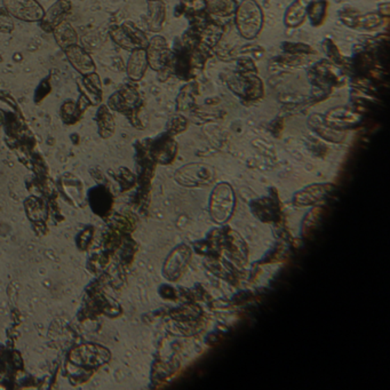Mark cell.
<instances>
[{"label": "cell", "instance_id": "d6986e66", "mask_svg": "<svg viewBox=\"0 0 390 390\" xmlns=\"http://www.w3.org/2000/svg\"><path fill=\"white\" fill-rule=\"evenodd\" d=\"M314 72L316 74L317 81H320L323 85L340 84L341 76L339 74L336 65L329 61H320L318 65H315Z\"/></svg>", "mask_w": 390, "mask_h": 390}, {"label": "cell", "instance_id": "5b68a950", "mask_svg": "<svg viewBox=\"0 0 390 390\" xmlns=\"http://www.w3.org/2000/svg\"><path fill=\"white\" fill-rule=\"evenodd\" d=\"M193 258V251L191 247L181 244L177 246L173 251L170 253L164 267H163V275L168 282H177L184 276L187 270L188 266L190 263Z\"/></svg>", "mask_w": 390, "mask_h": 390}, {"label": "cell", "instance_id": "52a82bcc", "mask_svg": "<svg viewBox=\"0 0 390 390\" xmlns=\"http://www.w3.org/2000/svg\"><path fill=\"white\" fill-rule=\"evenodd\" d=\"M334 191L333 184H315L307 186L293 196L294 205L299 207L316 206L327 200Z\"/></svg>", "mask_w": 390, "mask_h": 390}, {"label": "cell", "instance_id": "7402d4cb", "mask_svg": "<svg viewBox=\"0 0 390 390\" xmlns=\"http://www.w3.org/2000/svg\"><path fill=\"white\" fill-rule=\"evenodd\" d=\"M329 3L326 0H314L307 10V17L314 26H322L327 15Z\"/></svg>", "mask_w": 390, "mask_h": 390}, {"label": "cell", "instance_id": "44dd1931", "mask_svg": "<svg viewBox=\"0 0 390 390\" xmlns=\"http://www.w3.org/2000/svg\"><path fill=\"white\" fill-rule=\"evenodd\" d=\"M200 316H202V310H200V307L193 304V303H188L187 306L177 308L172 313V317L182 325L193 324V323L198 320Z\"/></svg>", "mask_w": 390, "mask_h": 390}, {"label": "cell", "instance_id": "484cf974", "mask_svg": "<svg viewBox=\"0 0 390 390\" xmlns=\"http://www.w3.org/2000/svg\"><path fill=\"white\" fill-rule=\"evenodd\" d=\"M352 26L357 29L371 30L380 26L382 19L377 14H366L364 17L352 19Z\"/></svg>", "mask_w": 390, "mask_h": 390}, {"label": "cell", "instance_id": "4316f807", "mask_svg": "<svg viewBox=\"0 0 390 390\" xmlns=\"http://www.w3.org/2000/svg\"><path fill=\"white\" fill-rule=\"evenodd\" d=\"M152 5L150 7L152 12V29L154 31H159L165 19V7L163 3L159 1H152Z\"/></svg>", "mask_w": 390, "mask_h": 390}, {"label": "cell", "instance_id": "7a4b0ae2", "mask_svg": "<svg viewBox=\"0 0 390 390\" xmlns=\"http://www.w3.org/2000/svg\"><path fill=\"white\" fill-rule=\"evenodd\" d=\"M236 196L231 186L226 182L216 184L212 190L209 211L213 221L219 225L228 222L235 212Z\"/></svg>", "mask_w": 390, "mask_h": 390}, {"label": "cell", "instance_id": "cb8c5ba5", "mask_svg": "<svg viewBox=\"0 0 390 390\" xmlns=\"http://www.w3.org/2000/svg\"><path fill=\"white\" fill-rule=\"evenodd\" d=\"M323 209L322 207H314L313 210L310 211L304 219H303L302 227H301V235L302 237H307L310 235V232L313 231L317 227L320 216H322Z\"/></svg>", "mask_w": 390, "mask_h": 390}, {"label": "cell", "instance_id": "7c38bea8", "mask_svg": "<svg viewBox=\"0 0 390 390\" xmlns=\"http://www.w3.org/2000/svg\"><path fill=\"white\" fill-rule=\"evenodd\" d=\"M252 213L263 222H276L281 219V207L271 197L255 200L251 205Z\"/></svg>", "mask_w": 390, "mask_h": 390}, {"label": "cell", "instance_id": "603a6c76", "mask_svg": "<svg viewBox=\"0 0 390 390\" xmlns=\"http://www.w3.org/2000/svg\"><path fill=\"white\" fill-rule=\"evenodd\" d=\"M90 203H92V209H94L95 212L102 214L108 212L111 207V197L104 188H97L90 194Z\"/></svg>", "mask_w": 390, "mask_h": 390}, {"label": "cell", "instance_id": "277c9868", "mask_svg": "<svg viewBox=\"0 0 390 390\" xmlns=\"http://www.w3.org/2000/svg\"><path fill=\"white\" fill-rule=\"evenodd\" d=\"M177 184L186 188L206 187L216 179V172L211 165L204 163H190L175 171Z\"/></svg>", "mask_w": 390, "mask_h": 390}, {"label": "cell", "instance_id": "836d02e7", "mask_svg": "<svg viewBox=\"0 0 390 390\" xmlns=\"http://www.w3.org/2000/svg\"><path fill=\"white\" fill-rule=\"evenodd\" d=\"M150 1H159V0H150Z\"/></svg>", "mask_w": 390, "mask_h": 390}, {"label": "cell", "instance_id": "1f68e13d", "mask_svg": "<svg viewBox=\"0 0 390 390\" xmlns=\"http://www.w3.org/2000/svg\"><path fill=\"white\" fill-rule=\"evenodd\" d=\"M285 51L289 53H313V49L308 45H303V44H292V42H287L284 44Z\"/></svg>", "mask_w": 390, "mask_h": 390}, {"label": "cell", "instance_id": "30bf717a", "mask_svg": "<svg viewBox=\"0 0 390 390\" xmlns=\"http://www.w3.org/2000/svg\"><path fill=\"white\" fill-rule=\"evenodd\" d=\"M5 5L10 14L24 21H37L44 15L42 7L35 0H5Z\"/></svg>", "mask_w": 390, "mask_h": 390}, {"label": "cell", "instance_id": "83f0119b", "mask_svg": "<svg viewBox=\"0 0 390 390\" xmlns=\"http://www.w3.org/2000/svg\"><path fill=\"white\" fill-rule=\"evenodd\" d=\"M188 120L181 115L172 117L168 125V136H175L180 133L184 132L187 129Z\"/></svg>", "mask_w": 390, "mask_h": 390}, {"label": "cell", "instance_id": "ffe728a7", "mask_svg": "<svg viewBox=\"0 0 390 390\" xmlns=\"http://www.w3.org/2000/svg\"><path fill=\"white\" fill-rule=\"evenodd\" d=\"M238 3L236 0H207L206 10L216 17H229L235 15Z\"/></svg>", "mask_w": 390, "mask_h": 390}, {"label": "cell", "instance_id": "d6a6232c", "mask_svg": "<svg viewBox=\"0 0 390 390\" xmlns=\"http://www.w3.org/2000/svg\"><path fill=\"white\" fill-rule=\"evenodd\" d=\"M76 113V106L72 104H65L63 106V115H65V120H74V113Z\"/></svg>", "mask_w": 390, "mask_h": 390}, {"label": "cell", "instance_id": "9c48e42d", "mask_svg": "<svg viewBox=\"0 0 390 390\" xmlns=\"http://www.w3.org/2000/svg\"><path fill=\"white\" fill-rule=\"evenodd\" d=\"M326 123L331 127L338 131L345 132L347 129H354L359 125L361 122V115L356 113L354 110L346 108V106H336L333 109L329 110L324 115Z\"/></svg>", "mask_w": 390, "mask_h": 390}, {"label": "cell", "instance_id": "9a60e30c", "mask_svg": "<svg viewBox=\"0 0 390 390\" xmlns=\"http://www.w3.org/2000/svg\"><path fill=\"white\" fill-rule=\"evenodd\" d=\"M177 152V142L173 140V136H161V139L155 141V145L152 147V156L159 164L168 165L174 161Z\"/></svg>", "mask_w": 390, "mask_h": 390}, {"label": "cell", "instance_id": "2e32d148", "mask_svg": "<svg viewBox=\"0 0 390 390\" xmlns=\"http://www.w3.org/2000/svg\"><path fill=\"white\" fill-rule=\"evenodd\" d=\"M314 0H294L291 3V6L286 10L285 17H284V22L289 28H297L301 26L307 17V10L310 3Z\"/></svg>", "mask_w": 390, "mask_h": 390}, {"label": "cell", "instance_id": "4dcf8cb0", "mask_svg": "<svg viewBox=\"0 0 390 390\" xmlns=\"http://www.w3.org/2000/svg\"><path fill=\"white\" fill-rule=\"evenodd\" d=\"M100 127L102 131H106L108 132V136L110 133H113V127H115V123H113V117L110 115L109 111L106 109H100Z\"/></svg>", "mask_w": 390, "mask_h": 390}, {"label": "cell", "instance_id": "8992f818", "mask_svg": "<svg viewBox=\"0 0 390 390\" xmlns=\"http://www.w3.org/2000/svg\"><path fill=\"white\" fill-rule=\"evenodd\" d=\"M230 90L246 100H259L263 97V81L253 72H241L229 81Z\"/></svg>", "mask_w": 390, "mask_h": 390}, {"label": "cell", "instance_id": "d4e9b609", "mask_svg": "<svg viewBox=\"0 0 390 390\" xmlns=\"http://www.w3.org/2000/svg\"><path fill=\"white\" fill-rule=\"evenodd\" d=\"M55 31V38L58 39V44L62 47H69V46L74 45L76 42V33L69 24L62 23L56 28Z\"/></svg>", "mask_w": 390, "mask_h": 390}, {"label": "cell", "instance_id": "6da1fadb", "mask_svg": "<svg viewBox=\"0 0 390 390\" xmlns=\"http://www.w3.org/2000/svg\"><path fill=\"white\" fill-rule=\"evenodd\" d=\"M263 10L257 0H243L235 13V23L239 35L247 40L257 38L263 28Z\"/></svg>", "mask_w": 390, "mask_h": 390}, {"label": "cell", "instance_id": "e0dca14e", "mask_svg": "<svg viewBox=\"0 0 390 390\" xmlns=\"http://www.w3.org/2000/svg\"><path fill=\"white\" fill-rule=\"evenodd\" d=\"M148 58L145 49H134L129 63H127V74L132 81H138L143 78L145 71L148 69Z\"/></svg>", "mask_w": 390, "mask_h": 390}, {"label": "cell", "instance_id": "5bb4252c", "mask_svg": "<svg viewBox=\"0 0 390 390\" xmlns=\"http://www.w3.org/2000/svg\"><path fill=\"white\" fill-rule=\"evenodd\" d=\"M139 93L136 88L131 86H126L118 93L115 94L113 97H110V106L115 110H120L123 113L134 111L136 106L139 104Z\"/></svg>", "mask_w": 390, "mask_h": 390}, {"label": "cell", "instance_id": "8fae6325", "mask_svg": "<svg viewBox=\"0 0 390 390\" xmlns=\"http://www.w3.org/2000/svg\"><path fill=\"white\" fill-rule=\"evenodd\" d=\"M308 126L323 140L332 143H342L346 140V133L338 131L326 123L324 115L314 113L308 120Z\"/></svg>", "mask_w": 390, "mask_h": 390}, {"label": "cell", "instance_id": "3957f363", "mask_svg": "<svg viewBox=\"0 0 390 390\" xmlns=\"http://www.w3.org/2000/svg\"><path fill=\"white\" fill-rule=\"evenodd\" d=\"M209 239L212 241L219 251L223 250L226 252L234 263H245L247 259V246L237 232L230 228H222L213 231Z\"/></svg>", "mask_w": 390, "mask_h": 390}, {"label": "cell", "instance_id": "f1b7e54d", "mask_svg": "<svg viewBox=\"0 0 390 390\" xmlns=\"http://www.w3.org/2000/svg\"><path fill=\"white\" fill-rule=\"evenodd\" d=\"M194 104V95H193V90L191 88H184L179 94L177 97V110L190 109V106Z\"/></svg>", "mask_w": 390, "mask_h": 390}, {"label": "cell", "instance_id": "4fadbf2b", "mask_svg": "<svg viewBox=\"0 0 390 390\" xmlns=\"http://www.w3.org/2000/svg\"><path fill=\"white\" fill-rule=\"evenodd\" d=\"M71 359L77 364L101 365L109 359V352L106 349L95 346H85L74 352Z\"/></svg>", "mask_w": 390, "mask_h": 390}, {"label": "cell", "instance_id": "f546056e", "mask_svg": "<svg viewBox=\"0 0 390 390\" xmlns=\"http://www.w3.org/2000/svg\"><path fill=\"white\" fill-rule=\"evenodd\" d=\"M181 6L189 13H200L206 10L207 0H181Z\"/></svg>", "mask_w": 390, "mask_h": 390}, {"label": "cell", "instance_id": "ba28073f", "mask_svg": "<svg viewBox=\"0 0 390 390\" xmlns=\"http://www.w3.org/2000/svg\"><path fill=\"white\" fill-rule=\"evenodd\" d=\"M145 49L149 67L156 71H164L168 68L171 62L172 54L164 37L155 35L149 40Z\"/></svg>", "mask_w": 390, "mask_h": 390}, {"label": "cell", "instance_id": "ac0fdd59", "mask_svg": "<svg viewBox=\"0 0 390 390\" xmlns=\"http://www.w3.org/2000/svg\"><path fill=\"white\" fill-rule=\"evenodd\" d=\"M67 55L71 65H74V68L77 69L81 74H88L94 70L92 58L81 47L74 45L69 46L67 47Z\"/></svg>", "mask_w": 390, "mask_h": 390}]
</instances>
